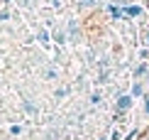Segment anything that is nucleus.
<instances>
[{"label":"nucleus","mask_w":149,"mask_h":140,"mask_svg":"<svg viewBox=\"0 0 149 140\" xmlns=\"http://www.w3.org/2000/svg\"><path fill=\"white\" fill-rule=\"evenodd\" d=\"M130 106H132V98L130 96H120L117 98V108H120V111H127Z\"/></svg>","instance_id":"f257e3e1"},{"label":"nucleus","mask_w":149,"mask_h":140,"mask_svg":"<svg viewBox=\"0 0 149 140\" xmlns=\"http://www.w3.org/2000/svg\"><path fill=\"white\" fill-rule=\"evenodd\" d=\"M127 15H142V8H139V5H130V8H127Z\"/></svg>","instance_id":"f03ea898"},{"label":"nucleus","mask_w":149,"mask_h":140,"mask_svg":"<svg viewBox=\"0 0 149 140\" xmlns=\"http://www.w3.org/2000/svg\"><path fill=\"white\" fill-rule=\"evenodd\" d=\"M142 91H144V86H142L139 81H134V84H132V93H134V96H142Z\"/></svg>","instance_id":"7ed1b4c3"},{"label":"nucleus","mask_w":149,"mask_h":140,"mask_svg":"<svg viewBox=\"0 0 149 140\" xmlns=\"http://www.w3.org/2000/svg\"><path fill=\"white\" fill-rule=\"evenodd\" d=\"M108 10H110V15H113V17H120V15H122V10H120V8H115V5H110Z\"/></svg>","instance_id":"20e7f679"},{"label":"nucleus","mask_w":149,"mask_h":140,"mask_svg":"<svg viewBox=\"0 0 149 140\" xmlns=\"http://www.w3.org/2000/svg\"><path fill=\"white\" fill-rule=\"evenodd\" d=\"M22 108H24V111H27V113H34V106L29 103V101H24V103H22Z\"/></svg>","instance_id":"39448f33"},{"label":"nucleus","mask_w":149,"mask_h":140,"mask_svg":"<svg viewBox=\"0 0 149 140\" xmlns=\"http://www.w3.org/2000/svg\"><path fill=\"white\" fill-rule=\"evenodd\" d=\"M147 69H149V66H144V64H139V66H137V71H134V74H137V76H142V74L147 71Z\"/></svg>","instance_id":"423d86ee"},{"label":"nucleus","mask_w":149,"mask_h":140,"mask_svg":"<svg viewBox=\"0 0 149 140\" xmlns=\"http://www.w3.org/2000/svg\"><path fill=\"white\" fill-rule=\"evenodd\" d=\"M144 103H147V106H144V111L149 113V96H147V101H144Z\"/></svg>","instance_id":"0eeeda50"},{"label":"nucleus","mask_w":149,"mask_h":140,"mask_svg":"<svg viewBox=\"0 0 149 140\" xmlns=\"http://www.w3.org/2000/svg\"><path fill=\"white\" fill-rule=\"evenodd\" d=\"M83 3H86V5H93V0H83Z\"/></svg>","instance_id":"6e6552de"},{"label":"nucleus","mask_w":149,"mask_h":140,"mask_svg":"<svg viewBox=\"0 0 149 140\" xmlns=\"http://www.w3.org/2000/svg\"><path fill=\"white\" fill-rule=\"evenodd\" d=\"M144 140H149V135H147V138H144Z\"/></svg>","instance_id":"1a4fd4ad"}]
</instances>
